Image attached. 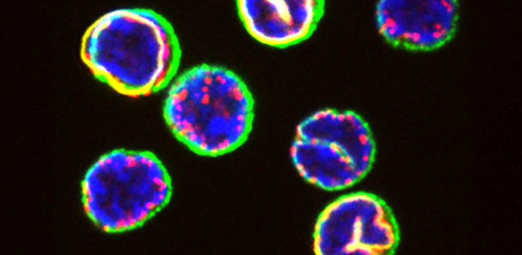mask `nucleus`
<instances>
[{"label":"nucleus","mask_w":522,"mask_h":255,"mask_svg":"<svg viewBox=\"0 0 522 255\" xmlns=\"http://www.w3.org/2000/svg\"><path fill=\"white\" fill-rule=\"evenodd\" d=\"M81 54L98 80L137 97L165 89L178 73L181 50L173 26L161 14L123 7L106 12L88 27Z\"/></svg>","instance_id":"nucleus-1"},{"label":"nucleus","mask_w":522,"mask_h":255,"mask_svg":"<svg viewBox=\"0 0 522 255\" xmlns=\"http://www.w3.org/2000/svg\"><path fill=\"white\" fill-rule=\"evenodd\" d=\"M165 89V123L193 152L218 157L236 150L247 140L254 118V99L232 71L198 65L177 73Z\"/></svg>","instance_id":"nucleus-2"},{"label":"nucleus","mask_w":522,"mask_h":255,"mask_svg":"<svg viewBox=\"0 0 522 255\" xmlns=\"http://www.w3.org/2000/svg\"><path fill=\"white\" fill-rule=\"evenodd\" d=\"M80 189L90 222L102 232L117 234L143 226L164 209L173 185L165 164L152 152L116 148L90 164Z\"/></svg>","instance_id":"nucleus-3"},{"label":"nucleus","mask_w":522,"mask_h":255,"mask_svg":"<svg viewBox=\"0 0 522 255\" xmlns=\"http://www.w3.org/2000/svg\"><path fill=\"white\" fill-rule=\"evenodd\" d=\"M398 225L389 207L373 194H344L319 215L313 233L317 255H374L392 252L398 245Z\"/></svg>","instance_id":"nucleus-4"},{"label":"nucleus","mask_w":522,"mask_h":255,"mask_svg":"<svg viewBox=\"0 0 522 255\" xmlns=\"http://www.w3.org/2000/svg\"><path fill=\"white\" fill-rule=\"evenodd\" d=\"M239 18L248 33L265 45L285 48L307 39L322 16L317 0H239Z\"/></svg>","instance_id":"nucleus-5"},{"label":"nucleus","mask_w":522,"mask_h":255,"mask_svg":"<svg viewBox=\"0 0 522 255\" xmlns=\"http://www.w3.org/2000/svg\"><path fill=\"white\" fill-rule=\"evenodd\" d=\"M457 18L454 1H390L382 12L380 28L392 43L430 50L452 37Z\"/></svg>","instance_id":"nucleus-6"},{"label":"nucleus","mask_w":522,"mask_h":255,"mask_svg":"<svg viewBox=\"0 0 522 255\" xmlns=\"http://www.w3.org/2000/svg\"><path fill=\"white\" fill-rule=\"evenodd\" d=\"M295 137L321 142L338 149L363 177L370 169L375 146L368 124L353 111H317L297 126Z\"/></svg>","instance_id":"nucleus-7"},{"label":"nucleus","mask_w":522,"mask_h":255,"mask_svg":"<svg viewBox=\"0 0 522 255\" xmlns=\"http://www.w3.org/2000/svg\"><path fill=\"white\" fill-rule=\"evenodd\" d=\"M289 154L300 177L324 190H342L362 178L344 154L328 144L295 137Z\"/></svg>","instance_id":"nucleus-8"}]
</instances>
